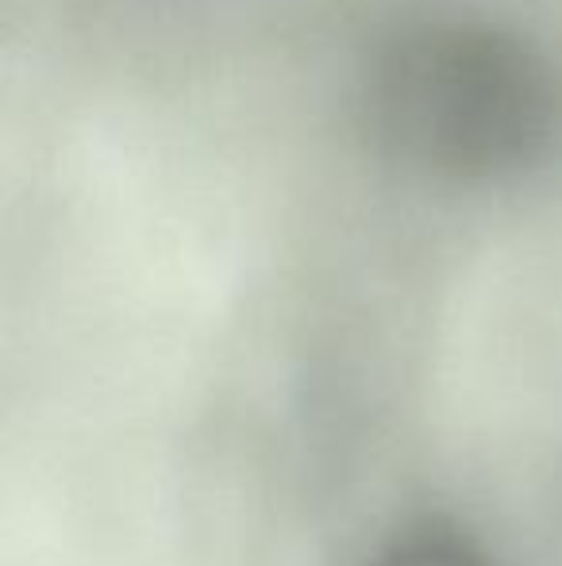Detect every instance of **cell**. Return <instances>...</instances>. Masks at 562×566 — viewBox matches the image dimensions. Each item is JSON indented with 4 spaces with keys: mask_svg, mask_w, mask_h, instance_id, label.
<instances>
[{
    "mask_svg": "<svg viewBox=\"0 0 562 566\" xmlns=\"http://www.w3.org/2000/svg\"><path fill=\"white\" fill-rule=\"evenodd\" d=\"M370 116L385 147L435 174L528 170L562 135L555 70L517 39L432 28L378 62Z\"/></svg>",
    "mask_w": 562,
    "mask_h": 566,
    "instance_id": "obj_1",
    "label": "cell"
},
{
    "mask_svg": "<svg viewBox=\"0 0 562 566\" xmlns=\"http://www.w3.org/2000/svg\"><path fill=\"white\" fill-rule=\"evenodd\" d=\"M370 566H489L478 555V547L466 536L439 524H424V528H409L385 547Z\"/></svg>",
    "mask_w": 562,
    "mask_h": 566,
    "instance_id": "obj_2",
    "label": "cell"
}]
</instances>
